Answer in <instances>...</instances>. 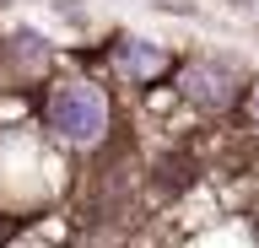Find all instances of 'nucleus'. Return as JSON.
Segmentation results:
<instances>
[{"instance_id":"f257e3e1","label":"nucleus","mask_w":259,"mask_h":248,"mask_svg":"<svg viewBox=\"0 0 259 248\" xmlns=\"http://www.w3.org/2000/svg\"><path fill=\"white\" fill-rule=\"evenodd\" d=\"M49 124L65 135V140H76V146H92V140H103V130H108V103H103V92L97 86H60L54 92V103H49Z\"/></svg>"},{"instance_id":"7ed1b4c3","label":"nucleus","mask_w":259,"mask_h":248,"mask_svg":"<svg viewBox=\"0 0 259 248\" xmlns=\"http://www.w3.org/2000/svg\"><path fill=\"white\" fill-rule=\"evenodd\" d=\"M119 70H124L130 81H146V76L162 70V49L146 43V38H124V43H119Z\"/></svg>"},{"instance_id":"20e7f679","label":"nucleus","mask_w":259,"mask_h":248,"mask_svg":"<svg viewBox=\"0 0 259 248\" xmlns=\"http://www.w3.org/2000/svg\"><path fill=\"white\" fill-rule=\"evenodd\" d=\"M254 119H259V97H254Z\"/></svg>"},{"instance_id":"f03ea898","label":"nucleus","mask_w":259,"mask_h":248,"mask_svg":"<svg viewBox=\"0 0 259 248\" xmlns=\"http://www.w3.org/2000/svg\"><path fill=\"white\" fill-rule=\"evenodd\" d=\"M184 92L200 108H227L232 103V70L227 65H189L184 70Z\"/></svg>"}]
</instances>
